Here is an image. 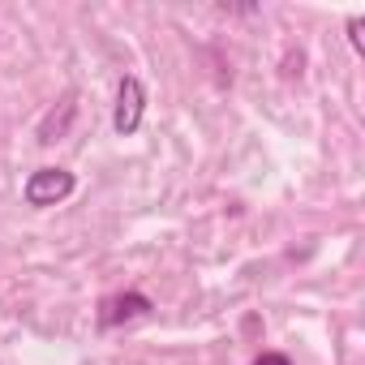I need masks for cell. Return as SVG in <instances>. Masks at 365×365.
I'll return each instance as SVG.
<instances>
[{
  "instance_id": "cell-4",
  "label": "cell",
  "mask_w": 365,
  "mask_h": 365,
  "mask_svg": "<svg viewBox=\"0 0 365 365\" xmlns=\"http://www.w3.org/2000/svg\"><path fill=\"white\" fill-rule=\"evenodd\" d=\"M69 116H73V99H65V103H61V116L52 112V116L43 120V129H39V142H56V133H65Z\"/></svg>"
},
{
  "instance_id": "cell-3",
  "label": "cell",
  "mask_w": 365,
  "mask_h": 365,
  "mask_svg": "<svg viewBox=\"0 0 365 365\" xmlns=\"http://www.w3.org/2000/svg\"><path fill=\"white\" fill-rule=\"evenodd\" d=\"M150 309V297H142V292H125V297H112V301H103V314H99V322L103 327H116V322H125V318H138V314H146Z\"/></svg>"
},
{
  "instance_id": "cell-5",
  "label": "cell",
  "mask_w": 365,
  "mask_h": 365,
  "mask_svg": "<svg viewBox=\"0 0 365 365\" xmlns=\"http://www.w3.org/2000/svg\"><path fill=\"white\" fill-rule=\"evenodd\" d=\"M254 365H292V361H288L284 352H262V356H258Z\"/></svg>"
},
{
  "instance_id": "cell-2",
  "label": "cell",
  "mask_w": 365,
  "mask_h": 365,
  "mask_svg": "<svg viewBox=\"0 0 365 365\" xmlns=\"http://www.w3.org/2000/svg\"><path fill=\"white\" fill-rule=\"evenodd\" d=\"M142 112H146V91H142V82H138V78H120V91H116V116H112L116 133H133V129L142 125Z\"/></svg>"
},
{
  "instance_id": "cell-1",
  "label": "cell",
  "mask_w": 365,
  "mask_h": 365,
  "mask_svg": "<svg viewBox=\"0 0 365 365\" xmlns=\"http://www.w3.org/2000/svg\"><path fill=\"white\" fill-rule=\"evenodd\" d=\"M69 194H73V172H65V168H39L26 180V202L31 207H56Z\"/></svg>"
}]
</instances>
